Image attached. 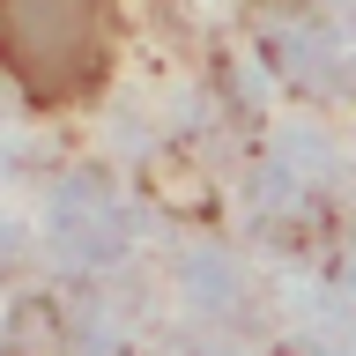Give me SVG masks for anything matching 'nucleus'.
Masks as SVG:
<instances>
[{
    "mask_svg": "<svg viewBox=\"0 0 356 356\" xmlns=\"http://www.w3.org/2000/svg\"><path fill=\"white\" fill-rule=\"evenodd\" d=\"M0 67L38 104L89 97L111 67V0H0Z\"/></svg>",
    "mask_w": 356,
    "mask_h": 356,
    "instance_id": "nucleus-1",
    "label": "nucleus"
}]
</instances>
